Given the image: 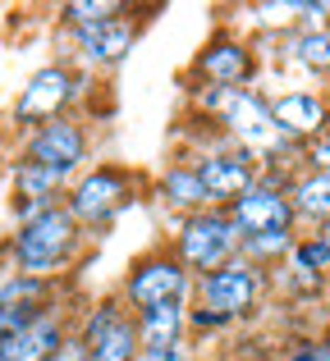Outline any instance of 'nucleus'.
I'll list each match as a JSON object with an SVG mask.
<instances>
[{"mask_svg":"<svg viewBox=\"0 0 330 361\" xmlns=\"http://www.w3.org/2000/svg\"><path fill=\"white\" fill-rule=\"evenodd\" d=\"M289 361H322V353H317V343H303V348H298V353L289 357Z\"/></svg>","mask_w":330,"mask_h":361,"instance_id":"bb28decb","label":"nucleus"},{"mask_svg":"<svg viewBox=\"0 0 330 361\" xmlns=\"http://www.w3.org/2000/svg\"><path fill=\"white\" fill-rule=\"evenodd\" d=\"M69 97H73L69 69H60V64L37 69L33 78H28V87L18 92V101H14V119L18 123H51V119H60V110L69 106Z\"/></svg>","mask_w":330,"mask_h":361,"instance_id":"0eeeda50","label":"nucleus"},{"mask_svg":"<svg viewBox=\"0 0 330 361\" xmlns=\"http://www.w3.org/2000/svg\"><path fill=\"white\" fill-rule=\"evenodd\" d=\"M73 238H78V220H73L69 211H60V206H51L46 215L28 220L23 229L14 233L18 274H28V279H42V274H51L55 265L69 256Z\"/></svg>","mask_w":330,"mask_h":361,"instance_id":"f257e3e1","label":"nucleus"},{"mask_svg":"<svg viewBox=\"0 0 330 361\" xmlns=\"http://www.w3.org/2000/svg\"><path fill=\"white\" fill-rule=\"evenodd\" d=\"M161 188H165L170 206H206V188H202V178H197V169H184V165L165 169Z\"/></svg>","mask_w":330,"mask_h":361,"instance_id":"f3484780","label":"nucleus"},{"mask_svg":"<svg viewBox=\"0 0 330 361\" xmlns=\"http://www.w3.org/2000/svg\"><path fill=\"white\" fill-rule=\"evenodd\" d=\"M312 165H317V169H326V174H330V137H326V142H317V147H312Z\"/></svg>","mask_w":330,"mask_h":361,"instance_id":"393cba45","label":"nucleus"},{"mask_svg":"<svg viewBox=\"0 0 330 361\" xmlns=\"http://www.w3.org/2000/svg\"><path fill=\"white\" fill-rule=\"evenodd\" d=\"M289 233H261V238H243V252H248V261H266V256H285L289 252Z\"/></svg>","mask_w":330,"mask_h":361,"instance_id":"412c9836","label":"nucleus"},{"mask_svg":"<svg viewBox=\"0 0 330 361\" xmlns=\"http://www.w3.org/2000/svg\"><path fill=\"white\" fill-rule=\"evenodd\" d=\"M184 288H188L184 261H175V256H152V261L134 265V274H129V283H124V298L147 311V307H161V302H184Z\"/></svg>","mask_w":330,"mask_h":361,"instance_id":"39448f33","label":"nucleus"},{"mask_svg":"<svg viewBox=\"0 0 330 361\" xmlns=\"http://www.w3.org/2000/svg\"><path fill=\"white\" fill-rule=\"evenodd\" d=\"M317 353H322V361H330V338H322V343H317Z\"/></svg>","mask_w":330,"mask_h":361,"instance_id":"cd10ccee","label":"nucleus"},{"mask_svg":"<svg viewBox=\"0 0 330 361\" xmlns=\"http://www.w3.org/2000/svg\"><path fill=\"white\" fill-rule=\"evenodd\" d=\"M326 265H330V243L326 238H312V243H298L294 247V270L317 274V270H326Z\"/></svg>","mask_w":330,"mask_h":361,"instance_id":"aec40b11","label":"nucleus"},{"mask_svg":"<svg viewBox=\"0 0 330 361\" xmlns=\"http://www.w3.org/2000/svg\"><path fill=\"white\" fill-rule=\"evenodd\" d=\"M83 343H88L92 361H134L138 357V320L119 316L115 302H101L88 316Z\"/></svg>","mask_w":330,"mask_h":361,"instance_id":"423d86ee","label":"nucleus"},{"mask_svg":"<svg viewBox=\"0 0 330 361\" xmlns=\"http://www.w3.org/2000/svg\"><path fill=\"white\" fill-rule=\"evenodd\" d=\"M271 119L285 137H312L326 128V101L312 92H285L280 101H271Z\"/></svg>","mask_w":330,"mask_h":361,"instance_id":"9b49d317","label":"nucleus"},{"mask_svg":"<svg viewBox=\"0 0 330 361\" xmlns=\"http://www.w3.org/2000/svg\"><path fill=\"white\" fill-rule=\"evenodd\" d=\"M51 361H92V353H88V343H83V338H64L60 353H55Z\"/></svg>","mask_w":330,"mask_h":361,"instance_id":"b1692460","label":"nucleus"},{"mask_svg":"<svg viewBox=\"0 0 330 361\" xmlns=\"http://www.w3.org/2000/svg\"><path fill=\"white\" fill-rule=\"evenodd\" d=\"M83 151H88L83 128L69 123V119H51V123H42V128L28 137V160L42 165V169H51V174H60V178L83 160Z\"/></svg>","mask_w":330,"mask_h":361,"instance_id":"6e6552de","label":"nucleus"},{"mask_svg":"<svg viewBox=\"0 0 330 361\" xmlns=\"http://www.w3.org/2000/svg\"><path fill=\"white\" fill-rule=\"evenodd\" d=\"M143 361H184V343L165 348V353H143Z\"/></svg>","mask_w":330,"mask_h":361,"instance_id":"a878e982","label":"nucleus"},{"mask_svg":"<svg viewBox=\"0 0 330 361\" xmlns=\"http://www.w3.org/2000/svg\"><path fill=\"white\" fill-rule=\"evenodd\" d=\"M64 334H60V320L55 316H42L37 325L18 329V334H5L0 338V361H51L60 353Z\"/></svg>","mask_w":330,"mask_h":361,"instance_id":"f8f14e48","label":"nucleus"},{"mask_svg":"<svg viewBox=\"0 0 330 361\" xmlns=\"http://www.w3.org/2000/svg\"><path fill=\"white\" fill-rule=\"evenodd\" d=\"M124 202V174L119 169H92L69 197V215L73 220H106L115 215V206Z\"/></svg>","mask_w":330,"mask_h":361,"instance_id":"9d476101","label":"nucleus"},{"mask_svg":"<svg viewBox=\"0 0 330 361\" xmlns=\"http://www.w3.org/2000/svg\"><path fill=\"white\" fill-rule=\"evenodd\" d=\"M37 293H42V279H28V274H18V279H9L5 288H0V302H33Z\"/></svg>","mask_w":330,"mask_h":361,"instance_id":"4be33fe9","label":"nucleus"},{"mask_svg":"<svg viewBox=\"0 0 330 361\" xmlns=\"http://www.w3.org/2000/svg\"><path fill=\"white\" fill-rule=\"evenodd\" d=\"M257 14L266 18V23H294V18L303 14V5H257Z\"/></svg>","mask_w":330,"mask_h":361,"instance_id":"5701e85b","label":"nucleus"},{"mask_svg":"<svg viewBox=\"0 0 330 361\" xmlns=\"http://www.w3.org/2000/svg\"><path fill=\"white\" fill-rule=\"evenodd\" d=\"M230 220L239 238H261V233H289L294 220V202L280 188H257L252 183L239 202H230Z\"/></svg>","mask_w":330,"mask_h":361,"instance_id":"20e7f679","label":"nucleus"},{"mask_svg":"<svg viewBox=\"0 0 330 361\" xmlns=\"http://www.w3.org/2000/svg\"><path fill=\"white\" fill-rule=\"evenodd\" d=\"M119 14V5H110V0H73V5H64V18H69L73 27H97V23H110V18Z\"/></svg>","mask_w":330,"mask_h":361,"instance_id":"a211bd4d","label":"nucleus"},{"mask_svg":"<svg viewBox=\"0 0 330 361\" xmlns=\"http://www.w3.org/2000/svg\"><path fill=\"white\" fill-rule=\"evenodd\" d=\"M322 238H326V243H330V224H326V233H322Z\"/></svg>","mask_w":330,"mask_h":361,"instance_id":"c85d7f7f","label":"nucleus"},{"mask_svg":"<svg viewBox=\"0 0 330 361\" xmlns=\"http://www.w3.org/2000/svg\"><path fill=\"white\" fill-rule=\"evenodd\" d=\"M294 55L307 64V69L330 73V32H303V37L294 42Z\"/></svg>","mask_w":330,"mask_h":361,"instance_id":"6ab92c4d","label":"nucleus"},{"mask_svg":"<svg viewBox=\"0 0 330 361\" xmlns=\"http://www.w3.org/2000/svg\"><path fill=\"white\" fill-rule=\"evenodd\" d=\"M289 202H294L298 215L330 224V174H326V169H317V174L298 178V188H294V197H289Z\"/></svg>","mask_w":330,"mask_h":361,"instance_id":"dca6fc26","label":"nucleus"},{"mask_svg":"<svg viewBox=\"0 0 330 361\" xmlns=\"http://www.w3.org/2000/svg\"><path fill=\"white\" fill-rule=\"evenodd\" d=\"M239 229H234L230 215H216V211H197L193 220L184 224V233H179V261H184V270H220V265L234 261V252H239Z\"/></svg>","mask_w":330,"mask_h":361,"instance_id":"f03ea898","label":"nucleus"},{"mask_svg":"<svg viewBox=\"0 0 330 361\" xmlns=\"http://www.w3.org/2000/svg\"><path fill=\"white\" fill-rule=\"evenodd\" d=\"M184 320L188 307L184 302H161V307H147L138 316V348L143 353H165V348L184 343Z\"/></svg>","mask_w":330,"mask_h":361,"instance_id":"ddd939ff","label":"nucleus"},{"mask_svg":"<svg viewBox=\"0 0 330 361\" xmlns=\"http://www.w3.org/2000/svg\"><path fill=\"white\" fill-rule=\"evenodd\" d=\"M257 293H261V274H257L252 261H230V265H220V270L197 279L202 311H211V316H220V320L243 316V311L257 302Z\"/></svg>","mask_w":330,"mask_h":361,"instance_id":"7ed1b4c3","label":"nucleus"},{"mask_svg":"<svg viewBox=\"0 0 330 361\" xmlns=\"http://www.w3.org/2000/svg\"><path fill=\"white\" fill-rule=\"evenodd\" d=\"M193 169L206 188V202H239L252 188V178H257L252 156H234V151H211V156H202Z\"/></svg>","mask_w":330,"mask_h":361,"instance_id":"1a4fd4ad","label":"nucleus"},{"mask_svg":"<svg viewBox=\"0 0 330 361\" xmlns=\"http://www.w3.org/2000/svg\"><path fill=\"white\" fill-rule=\"evenodd\" d=\"M197 69H202L216 87H234V92H239V82L252 73V55L243 51L239 42H216V46H206V51H202Z\"/></svg>","mask_w":330,"mask_h":361,"instance_id":"2eb2a0df","label":"nucleus"},{"mask_svg":"<svg viewBox=\"0 0 330 361\" xmlns=\"http://www.w3.org/2000/svg\"><path fill=\"white\" fill-rule=\"evenodd\" d=\"M78 42H83V55L97 64H119L134 46V23L124 18H110V23H97V27H78Z\"/></svg>","mask_w":330,"mask_h":361,"instance_id":"4468645a","label":"nucleus"}]
</instances>
